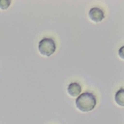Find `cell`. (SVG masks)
Here are the masks:
<instances>
[{
	"instance_id": "6da1fadb",
	"label": "cell",
	"mask_w": 124,
	"mask_h": 124,
	"mask_svg": "<svg viewBox=\"0 0 124 124\" xmlns=\"http://www.w3.org/2000/svg\"><path fill=\"white\" fill-rule=\"evenodd\" d=\"M76 106L81 111L87 112L93 110L96 104L95 96L91 93L81 94L76 100Z\"/></svg>"
},
{
	"instance_id": "8992f818",
	"label": "cell",
	"mask_w": 124,
	"mask_h": 124,
	"mask_svg": "<svg viewBox=\"0 0 124 124\" xmlns=\"http://www.w3.org/2000/svg\"><path fill=\"white\" fill-rule=\"evenodd\" d=\"M11 0H0V9L2 10L7 9L10 5Z\"/></svg>"
},
{
	"instance_id": "5b68a950",
	"label": "cell",
	"mask_w": 124,
	"mask_h": 124,
	"mask_svg": "<svg viewBox=\"0 0 124 124\" xmlns=\"http://www.w3.org/2000/svg\"><path fill=\"white\" fill-rule=\"evenodd\" d=\"M115 100L116 102L120 106L124 105V90L123 88L120 89L115 93Z\"/></svg>"
},
{
	"instance_id": "3957f363",
	"label": "cell",
	"mask_w": 124,
	"mask_h": 124,
	"mask_svg": "<svg viewBox=\"0 0 124 124\" xmlns=\"http://www.w3.org/2000/svg\"><path fill=\"white\" fill-rule=\"evenodd\" d=\"M89 16L91 19L95 22L102 21L105 17L103 11L97 7L92 8L89 12Z\"/></svg>"
},
{
	"instance_id": "7a4b0ae2",
	"label": "cell",
	"mask_w": 124,
	"mask_h": 124,
	"mask_svg": "<svg viewBox=\"0 0 124 124\" xmlns=\"http://www.w3.org/2000/svg\"><path fill=\"white\" fill-rule=\"evenodd\" d=\"M38 49L42 55L45 56H50L55 51V42L51 38H44L39 43Z\"/></svg>"
},
{
	"instance_id": "52a82bcc",
	"label": "cell",
	"mask_w": 124,
	"mask_h": 124,
	"mask_svg": "<svg viewBox=\"0 0 124 124\" xmlns=\"http://www.w3.org/2000/svg\"><path fill=\"white\" fill-rule=\"evenodd\" d=\"M123 48H124V46H122V47L121 48H120L119 50V56L120 57H121L122 59H123V58H124V57H123Z\"/></svg>"
},
{
	"instance_id": "277c9868",
	"label": "cell",
	"mask_w": 124,
	"mask_h": 124,
	"mask_svg": "<svg viewBox=\"0 0 124 124\" xmlns=\"http://www.w3.org/2000/svg\"><path fill=\"white\" fill-rule=\"evenodd\" d=\"M67 91L68 93L72 96H77L81 92V87L78 83L73 82L69 84L67 88Z\"/></svg>"
}]
</instances>
